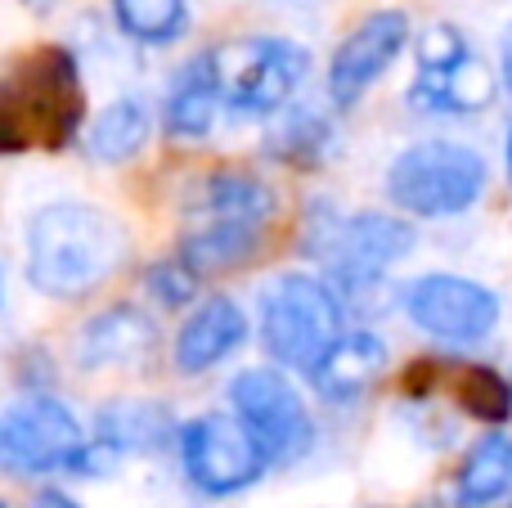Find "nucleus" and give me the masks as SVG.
Masks as SVG:
<instances>
[{"label": "nucleus", "mask_w": 512, "mask_h": 508, "mask_svg": "<svg viewBox=\"0 0 512 508\" xmlns=\"http://www.w3.org/2000/svg\"><path fill=\"white\" fill-rule=\"evenodd\" d=\"M86 95L77 59L59 45L23 54L0 81V149L5 153H59L77 140Z\"/></svg>", "instance_id": "1"}, {"label": "nucleus", "mask_w": 512, "mask_h": 508, "mask_svg": "<svg viewBox=\"0 0 512 508\" xmlns=\"http://www.w3.org/2000/svg\"><path fill=\"white\" fill-rule=\"evenodd\" d=\"M126 257V234L90 203H50L27 221V279L50 297L99 288Z\"/></svg>", "instance_id": "2"}, {"label": "nucleus", "mask_w": 512, "mask_h": 508, "mask_svg": "<svg viewBox=\"0 0 512 508\" xmlns=\"http://www.w3.org/2000/svg\"><path fill=\"white\" fill-rule=\"evenodd\" d=\"M486 189V162L468 144L423 140L387 167V198L409 216H459Z\"/></svg>", "instance_id": "3"}, {"label": "nucleus", "mask_w": 512, "mask_h": 508, "mask_svg": "<svg viewBox=\"0 0 512 508\" xmlns=\"http://www.w3.org/2000/svg\"><path fill=\"white\" fill-rule=\"evenodd\" d=\"M342 338V302L310 275H279L261 293V342L288 369H315Z\"/></svg>", "instance_id": "4"}, {"label": "nucleus", "mask_w": 512, "mask_h": 508, "mask_svg": "<svg viewBox=\"0 0 512 508\" xmlns=\"http://www.w3.org/2000/svg\"><path fill=\"white\" fill-rule=\"evenodd\" d=\"M216 77H221L225 104L243 113H279L301 86L310 68V54L283 36H243L212 50Z\"/></svg>", "instance_id": "5"}, {"label": "nucleus", "mask_w": 512, "mask_h": 508, "mask_svg": "<svg viewBox=\"0 0 512 508\" xmlns=\"http://www.w3.org/2000/svg\"><path fill=\"white\" fill-rule=\"evenodd\" d=\"M180 459L198 491L234 495L265 473L270 455L239 414H203L180 428Z\"/></svg>", "instance_id": "6"}, {"label": "nucleus", "mask_w": 512, "mask_h": 508, "mask_svg": "<svg viewBox=\"0 0 512 508\" xmlns=\"http://www.w3.org/2000/svg\"><path fill=\"white\" fill-rule=\"evenodd\" d=\"M234 414L256 432V441L265 446L270 464H292L310 450L315 441V423H310L306 401L297 396V387L274 369H248L230 383Z\"/></svg>", "instance_id": "7"}, {"label": "nucleus", "mask_w": 512, "mask_h": 508, "mask_svg": "<svg viewBox=\"0 0 512 508\" xmlns=\"http://www.w3.org/2000/svg\"><path fill=\"white\" fill-rule=\"evenodd\" d=\"M81 446L86 441H81L77 414L54 396H23L0 419V464L18 477L72 464Z\"/></svg>", "instance_id": "8"}, {"label": "nucleus", "mask_w": 512, "mask_h": 508, "mask_svg": "<svg viewBox=\"0 0 512 508\" xmlns=\"http://www.w3.org/2000/svg\"><path fill=\"white\" fill-rule=\"evenodd\" d=\"M409 248H414V225L409 221H396V216H382V212H360V216H346L342 225H333L319 252L328 257L337 288L360 297L396 261H405Z\"/></svg>", "instance_id": "9"}, {"label": "nucleus", "mask_w": 512, "mask_h": 508, "mask_svg": "<svg viewBox=\"0 0 512 508\" xmlns=\"http://www.w3.org/2000/svg\"><path fill=\"white\" fill-rule=\"evenodd\" d=\"M405 311L441 342H481L499 324V297L463 275H423L405 288Z\"/></svg>", "instance_id": "10"}, {"label": "nucleus", "mask_w": 512, "mask_h": 508, "mask_svg": "<svg viewBox=\"0 0 512 508\" xmlns=\"http://www.w3.org/2000/svg\"><path fill=\"white\" fill-rule=\"evenodd\" d=\"M409 41V18L400 9H378L369 14L342 45H337L333 63H328V95L337 108H351L391 63L400 59Z\"/></svg>", "instance_id": "11"}, {"label": "nucleus", "mask_w": 512, "mask_h": 508, "mask_svg": "<svg viewBox=\"0 0 512 508\" xmlns=\"http://www.w3.org/2000/svg\"><path fill=\"white\" fill-rule=\"evenodd\" d=\"M499 95V81L490 72V63L481 54H459L450 63H436V68H418L414 81V108L423 113H481L490 108Z\"/></svg>", "instance_id": "12"}, {"label": "nucleus", "mask_w": 512, "mask_h": 508, "mask_svg": "<svg viewBox=\"0 0 512 508\" xmlns=\"http://www.w3.org/2000/svg\"><path fill=\"white\" fill-rule=\"evenodd\" d=\"M382 369H387V347H382L378 333L360 329V333H342V338L315 360L310 383H315V392L324 396V401L351 405L378 383Z\"/></svg>", "instance_id": "13"}, {"label": "nucleus", "mask_w": 512, "mask_h": 508, "mask_svg": "<svg viewBox=\"0 0 512 508\" xmlns=\"http://www.w3.org/2000/svg\"><path fill=\"white\" fill-rule=\"evenodd\" d=\"M265 221L261 216H234V212H203L189 207V230L180 239V261L207 275V270L239 266L243 257L261 243Z\"/></svg>", "instance_id": "14"}, {"label": "nucleus", "mask_w": 512, "mask_h": 508, "mask_svg": "<svg viewBox=\"0 0 512 508\" xmlns=\"http://www.w3.org/2000/svg\"><path fill=\"white\" fill-rule=\"evenodd\" d=\"M248 338V315L230 297H207L176 333V369L180 374H203L216 360H225Z\"/></svg>", "instance_id": "15"}, {"label": "nucleus", "mask_w": 512, "mask_h": 508, "mask_svg": "<svg viewBox=\"0 0 512 508\" xmlns=\"http://www.w3.org/2000/svg\"><path fill=\"white\" fill-rule=\"evenodd\" d=\"M153 342H158V329H153L149 315L135 311V306H108L81 329L77 360L86 369L135 365V360H144L153 351Z\"/></svg>", "instance_id": "16"}, {"label": "nucleus", "mask_w": 512, "mask_h": 508, "mask_svg": "<svg viewBox=\"0 0 512 508\" xmlns=\"http://www.w3.org/2000/svg\"><path fill=\"white\" fill-rule=\"evenodd\" d=\"M225 90L216 77L212 50L185 63V72H176V86L167 95V131L176 140H203L216 126V108H221Z\"/></svg>", "instance_id": "17"}, {"label": "nucleus", "mask_w": 512, "mask_h": 508, "mask_svg": "<svg viewBox=\"0 0 512 508\" xmlns=\"http://www.w3.org/2000/svg\"><path fill=\"white\" fill-rule=\"evenodd\" d=\"M99 437L117 450H158L176 437V423L153 401H113L99 410Z\"/></svg>", "instance_id": "18"}, {"label": "nucleus", "mask_w": 512, "mask_h": 508, "mask_svg": "<svg viewBox=\"0 0 512 508\" xmlns=\"http://www.w3.org/2000/svg\"><path fill=\"white\" fill-rule=\"evenodd\" d=\"M149 140V104L144 99H117L90 126V158L95 162H131Z\"/></svg>", "instance_id": "19"}, {"label": "nucleus", "mask_w": 512, "mask_h": 508, "mask_svg": "<svg viewBox=\"0 0 512 508\" xmlns=\"http://www.w3.org/2000/svg\"><path fill=\"white\" fill-rule=\"evenodd\" d=\"M512 491V437H486L459 468V500L468 508L495 504Z\"/></svg>", "instance_id": "20"}, {"label": "nucleus", "mask_w": 512, "mask_h": 508, "mask_svg": "<svg viewBox=\"0 0 512 508\" xmlns=\"http://www.w3.org/2000/svg\"><path fill=\"white\" fill-rule=\"evenodd\" d=\"M113 18L135 41L167 45L189 27V0H113Z\"/></svg>", "instance_id": "21"}, {"label": "nucleus", "mask_w": 512, "mask_h": 508, "mask_svg": "<svg viewBox=\"0 0 512 508\" xmlns=\"http://www.w3.org/2000/svg\"><path fill=\"white\" fill-rule=\"evenodd\" d=\"M450 392H454V401L481 423H504L512 414V383H504V378L486 365H459L450 378Z\"/></svg>", "instance_id": "22"}, {"label": "nucleus", "mask_w": 512, "mask_h": 508, "mask_svg": "<svg viewBox=\"0 0 512 508\" xmlns=\"http://www.w3.org/2000/svg\"><path fill=\"white\" fill-rule=\"evenodd\" d=\"M328 140H333L328 122L319 113H310V108L283 113L279 126L270 131V149L279 153V158H292V162H319L328 149Z\"/></svg>", "instance_id": "23"}, {"label": "nucleus", "mask_w": 512, "mask_h": 508, "mask_svg": "<svg viewBox=\"0 0 512 508\" xmlns=\"http://www.w3.org/2000/svg\"><path fill=\"white\" fill-rule=\"evenodd\" d=\"M149 288L158 293V302H167V306H185L189 297H194V288H198V270L189 266V261H162V266H153L149 270Z\"/></svg>", "instance_id": "24"}, {"label": "nucleus", "mask_w": 512, "mask_h": 508, "mask_svg": "<svg viewBox=\"0 0 512 508\" xmlns=\"http://www.w3.org/2000/svg\"><path fill=\"white\" fill-rule=\"evenodd\" d=\"M32 508H81V504H77V500H68L63 491H41Z\"/></svg>", "instance_id": "25"}, {"label": "nucleus", "mask_w": 512, "mask_h": 508, "mask_svg": "<svg viewBox=\"0 0 512 508\" xmlns=\"http://www.w3.org/2000/svg\"><path fill=\"white\" fill-rule=\"evenodd\" d=\"M504 86H508V95H512V23H508V32H504Z\"/></svg>", "instance_id": "26"}, {"label": "nucleus", "mask_w": 512, "mask_h": 508, "mask_svg": "<svg viewBox=\"0 0 512 508\" xmlns=\"http://www.w3.org/2000/svg\"><path fill=\"white\" fill-rule=\"evenodd\" d=\"M508 176H512V131H508Z\"/></svg>", "instance_id": "27"}, {"label": "nucleus", "mask_w": 512, "mask_h": 508, "mask_svg": "<svg viewBox=\"0 0 512 508\" xmlns=\"http://www.w3.org/2000/svg\"><path fill=\"white\" fill-rule=\"evenodd\" d=\"M27 5H50V0H27Z\"/></svg>", "instance_id": "28"}, {"label": "nucleus", "mask_w": 512, "mask_h": 508, "mask_svg": "<svg viewBox=\"0 0 512 508\" xmlns=\"http://www.w3.org/2000/svg\"><path fill=\"white\" fill-rule=\"evenodd\" d=\"M423 508H441V504H423Z\"/></svg>", "instance_id": "29"}]
</instances>
